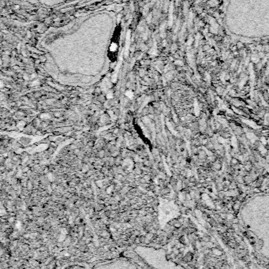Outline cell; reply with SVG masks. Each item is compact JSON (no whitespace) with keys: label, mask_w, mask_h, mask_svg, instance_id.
<instances>
[{"label":"cell","mask_w":269,"mask_h":269,"mask_svg":"<svg viewBox=\"0 0 269 269\" xmlns=\"http://www.w3.org/2000/svg\"><path fill=\"white\" fill-rule=\"evenodd\" d=\"M236 46H237V48H238V49H242V48H244V44H242V42H238V43H237V45H236Z\"/></svg>","instance_id":"cell-2"},{"label":"cell","mask_w":269,"mask_h":269,"mask_svg":"<svg viewBox=\"0 0 269 269\" xmlns=\"http://www.w3.org/2000/svg\"><path fill=\"white\" fill-rule=\"evenodd\" d=\"M117 49H118V45L116 44L115 43H112L111 45L110 46V52H111V53L116 52V51H117Z\"/></svg>","instance_id":"cell-1"}]
</instances>
